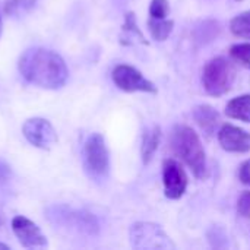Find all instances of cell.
Here are the masks:
<instances>
[{"label":"cell","instance_id":"obj_6","mask_svg":"<svg viewBox=\"0 0 250 250\" xmlns=\"http://www.w3.org/2000/svg\"><path fill=\"white\" fill-rule=\"evenodd\" d=\"M83 163L86 173L94 180H104L108 176L110 154L101 133H92L88 136L83 145Z\"/></svg>","mask_w":250,"mask_h":250},{"label":"cell","instance_id":"obj_9","mask_svg":"<svg viewBox=\"0 0 250 250\" xmlns=\"http://www.w3.org/2000/svg\"><path fill=\"white\" fill-rule=\"evenodd\" d=\"M22 133L31 145L40 149H50L57 142V133L54 127L42 117L28 119L22 126Z\"/></svg>","mask_w":250,"mask_h":250},{"label":"cell","instance_id":"obj_15","mask_svg":"<svg viewBox=\"0 0 250 250\" xmlns=\"http://www.w3.org/2000/svg\"><path fill=\"white\" fill-rule=\"evenodd\" d=\"M122 44L129 45L133 42H141V44H148V41L145 40V35L142 34V31L138 28L136 23V18L135 13L127 12L125 16V23L122 26V37H120Z\"/></svg>","mask_w":250,"mask_h":250},{"label":"cell","instance_id":"obj_3","mask_svg":"<svg viewBox=\"0 0 250 250\" xmlns=\"http://www.w3.org/2000/svg\"><path fill=\"white\" fill-rule=\"evenodd\" d=\"M236 81V67L234 64L223 57L211 59L202 72V85L208 95L211 97H223L226 95Z\"/></svg>","mask_w":250,"mask_h":250},{"label":"cell","instance_id":"obj_22","mask_svg":"<svg viewBox=\"0 0 250 250\" xmlns=\"http://www.w3.org/2000/svg\"><path fill=\"white\" fill-rule=\"evenodd\" d=\"M10 179H12L10 166L4 160H0V190L7 188V185L10 183Z\"/></svg>","mask_w":250,"mask_h":250},{"label":"cell","instance_id":"obj_4","mask_svg":"<svg viewBox=\"0 0 250 250\" xmlns=\"http://www.w3.org/2000/svg\"><path fill=\"white\" fill-rule=\"evenodd\" d=\"M48 220L57 227H64L86 236H95L100 231V224L94 214L83 209H73L66 205L51 207L48 209Z\"/></svg>","mask_w":250,"mask_h":250},{"label":"cell","instance_id":"obj_26","mask_svg":"<svg viewBox=\"0 0 250 250\" xmlns=\"http://www.w3.org/2000/svg\"><path fill=\"white\" fill-rule=\"evenodd\" d=\"M1 26L3 25H1V16H0V35H1Z\"/></svg>","mask_w":250,"mask_h":250},{"label":"cell","instance_id":"obj_10","mask_svg":"<svg viewBox=\"0 0 250 250\" xmlns=\"http://www.w3.org/2000/svg\"><path fill=\"white\" fill-rule=\"evenodd\" d=\"M218 142L221 148L227 152L246 154L250 151V133L231 123H224L220 127Z\"/></svg>","mask_w":250,"mask_h":250},{"label":"cell","instance_id":"obj_21","mask_svg":"<svg viewBox=\"0 0 250 250\" xmlns=\"http://www.w3.org/2000/svg\"><path fill=\"white\" fill-rule=\"evenodd\" d=\"M237 212L240 217L250 220V190H246L240 195L237 201Z\"/></svg>","mask_w":250,"mask_h":250},{"label":"cell","instance_id":"obj_20","mask_svg":"<svg viewBox=\"0 0 250 250\" xmlns=\"http://www.w3.org/2000/svg\"><path fill=\"white\" fill-rule=\"evenodd\" d=\"M170 13L168 0H151L149 3V18L166 19Z\"/></svg>","mask_w":250,"mask_h":250},{"label":"cell","instance_id":"obj_25","mask_svg":"<svg viewBox=\"0 0 250 250\" xmlns=\"http://www.w3.org/2000/svg\"><path fill=\"white\" fill-rule=\"evenodd\" d=\"M1 226H3V217L0 215V227H1Z\"/></svg>","mask_w":250,"mask_h":250},{"label":"cell","instance_id":"obj_18","mask_svg":"<svg viewBox=\"0 0 250 250\" xmlns=\"http://www.w3.org/2000/svg\"><path fill=\"white\" fill-rule=\"evenodd\" d=\"M37 0H6L4 13L9 16H22L35 6Z\"/></svg>","mask_w":250,"mask_h":250},{"label":"cell","instance_id":"obj_17","mask_svg":"<svg viewBox=\"0 0 250 250\" xmlns=\"http://www.w3.org/2000/svg\"><path fill=\"white\" fill-rule=\"evenodd\" d=\"M230 31L239 38L250 40V10L239 13L230 21Z\"/></svg>","mask_w":250,"mask_h":250},{"label":"cell","instance_id":"obj_24","mask_svg":"<svg viewBox=\"0 0 250 250\" xmlns=\"http://www.w3.org/2000/svg\"><path fill=\"white\" fill-rule=\"evenodd\" d=\"M0 249L9 250V246H7V245H4V243H0Z\"/></svg>","mask_w":250,"mask_h":250},{"label":"cell","instance_id":"obj_7","mask_svg":"<svg viewBox=\"0 0 250 250\" xmlns=\"http://www.w3.org/2000/svg\"><path fill=\"white\" fill-rule=\"evenodd\" d=\"M111 79L114 85L125 92L157 94V86L154 82L146 79L136 67L130 64H117L111 72Z\"/></svg>","mask_w":250,"mask_h":250},{"label":"cell","instance_id":"obj_11","mask_svg":"<svg viewBox=\"0 0 250 250\" xmlns=\"http://www.w3.org/2000/svg\"><path fill=\"white\" fill-rule=\"evenodd\" d=\"M12 230L16 239L19 240V243L26 249L47 246V239L41 233L40 227L31 220H28L26 217H22V215L15 217L12 220Z\"/></svg>","mask_w":250,"mask_h":250},{"label":"cell","instance_id":"obj_8","mask_svg":"<svg viewBox=\"0 0 250 250\" xmlns=\"http://www.w3.org/2000/svg\"><path fill=\"white\" fill-rule=\"evenodd\" d=\"M188 174L173 158L164 160L163 163V186H164V195L166 198L171 201L180 199L188 189Z\"/></svg>","mask_w":250,"mask_h":250},{"label":"cell","instance_id":"obj_1","mask_svg":"<svg viewBox=\"0 0 250 250\" xmlns=\"http://www.w3.org/2000/svg\"><path fill=\"white\" fill-rule=\"evenodd\" d=\"M18 67L25 81L45 89L62 88L69 78L64 60L57 53L42 47L28 48L21 56Z\"/></svg>","mask_w":250,"mask_h":250},{"label":"cell","instance_id":"obj_2","mask_svg":"<svg viewBox=\"0 0 250 250\" xmlns=\"http://www.w3.org/2000/svg\"><path fill=\"white\" fill-rule=\"evenodd\" d=\"M173 152L192 170L196 179H205L208 174L207 155L199 135L186 125H176L170 135Z\"/></svg>","mask_w":250,"mask_h":250},{"label":"cell","instance_id":"obj_23","mask_svg":"<svg viewBox=\"0 0 250 250\" xmlns=\"http://www.w3.org/2000/svg\"><path fill=\"white\" fill-rule=\"evenodd\" d=\"M239 179L243 185L250 186V160H246L242 163L239 168Z\"/></svg>","mask_w":250,"mask_h":250},{"label":"cell","instance_id":"obj_13","mask_svg":"<svg viewBox=\"0 0 250 250\" xmlns=\"http://www.w3.org/2000/svg\"><path fill=\"white\" fill-rule=\"evenodd\" d=\"M161 142V127L152 126L151 129H146L142 136V145H141V157L144 164H149L154 158L158 146Z\"/></svg>","mask_w":250,"mask_h":250},{"label":"cell","instance_id":"obj_19","mask_svg":"<svg viewBox=\"0 0 250 250\" xmlns=\"http://www.w3.org/2000/svg\"><path fill=\"white\" fill-rule=\"evenodd\" d=\"M230 56L250 70V42H240L230 47Z\"/></svg>","mask_w":250,"mask_h":250},{"label":"cell","instance_id":"obj_27","mask_svg":"<svg viewBox=\"0 0 250 250\" xmlns=\"http://www.w3.org/2000/svg\"><path fill=\"white\" fill-rule=\"evenodd\" d=\"M237 1H242V0H237Z\"/></svg>","mask_w":250,"mask_h":250},{"label":"cell","instance_id":"obj_12","mask_svg":"<svg viewBox=\"0 0 250 250\" xmlns=\"http://www.w3.org/2000/svg\"><path fill=\"white\" fill-rule=\"evenodd\" d=\"M193 120L207 136H212L220 125V114L214 107L199 104L193 108Z\"/></svg>","mask_w":250,"mask_h":250},{"label":"cell","instance_id":"obj_14","mask_svg":"<svg viewBox=\"0 0 250 250\" xmlns=\"http://www.w3.org/2000/svg\"><path fill=\"white\" fill-rule=\"evenodd\" d=\"M226 114L230 119L250 123V94H243L230 100L226 107Z\"/></svg>","mask_w":250,"mask_h":250},{"label":"cell","instance_id":"obj_16","mask_svg":"<svg viewBox=\"0 0 250 250\" xmlns=\"http://www.w3.org/2000/svg\"><path fill=\"white\" fill-rule=\"evenodd\" d=\"M174 28V22L168 18L166 19H154L149 18L148 19V31L152 37V40L155 41H166Z\"/></svg>","mask_w":250,"mask_h":250},{"label":"cell","instance_id":"obj_5","mask_svg":"<svg viewBox=\"0 0 250 250\" xmlns=\"http://www.w3.org/2000/svg\"><path fill=\"white\" fill-rule=\"evenodd\" d=\"M130 243L138 250H171L176 245L164 229L154 223H135L129 231Z\"/></svg>","mask_w":250,"mask_h":250}]
</instances>
